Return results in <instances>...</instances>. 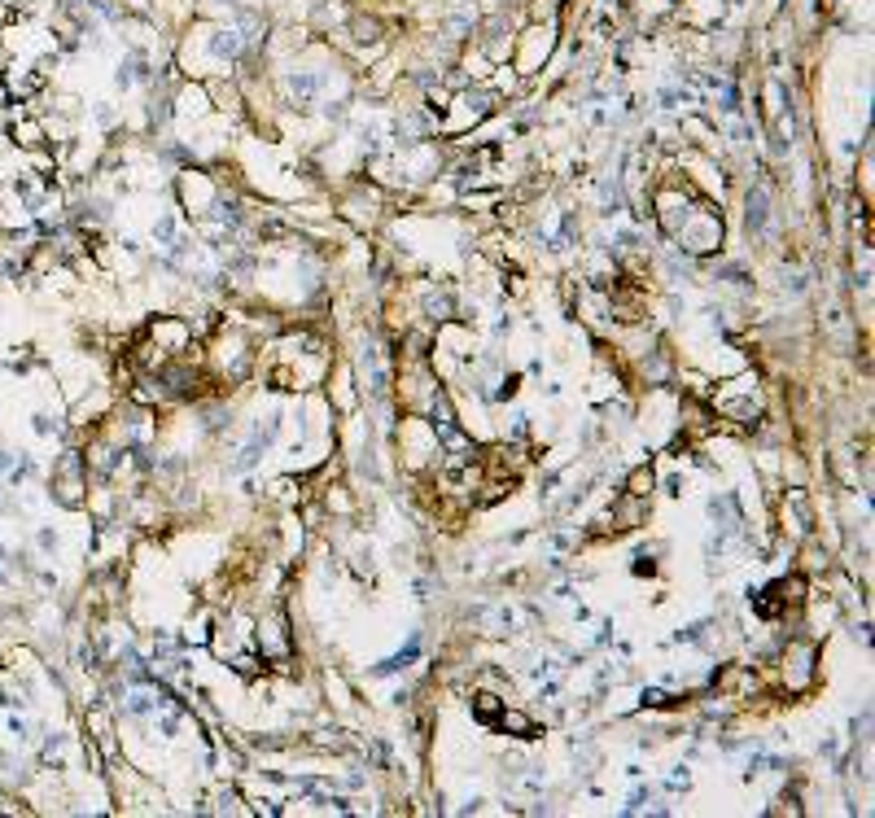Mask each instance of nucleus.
<instances>
[{
  "label": "nucleus",
  "mask_w": 875,
  "mask_h": 818,
  "mask_svg": "<svg viewBox=\"0 0 875 818\" xmlns=\"http://www.w3.org/2000/svg\"><path fill=\"white\" fill-rule=\"evenodd\" d=\"M237 48H241V40H237V31H219V35L211 40V53H215V57H233V53H237Z\"/></svg>",
  "instance_id": "1"
},
{
  "label": "nucleus",
  "mask_w": 875,
  "mask_h": 818,
  "mask_svg": "<svg viewBox=\"0 0 875 818\" xmlns=\"http://www.w3.org/2000/svg\"><path fill=\"white\" fill-rule=\"evenodd\" d=\"M762 223H766V197L749 193V228H762Z\"/></svg>",
  "instance_id": "2"
},
{
  "label": "nucleus",
  "mask_w": 875,
  "mask_h": 818,
  "mask_svg": "<svg viewBox=\"0 0 875 818\" xmlns=\"http://www.w3.org/2000/svg\"><path fill=\"white\" fill-rule=\"evenodd\" d=\"M289 88H294L298 96H311V92H316V79H311V74H294V79H289Z\"/></svg>",
  "instance_id": "3"
}]
</instances>
